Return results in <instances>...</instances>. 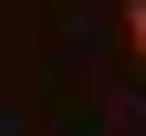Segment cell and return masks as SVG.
<instances>
[{
  "label": "cell",
  "mask_w": 146,
  "mask_h": 136,
  "mask_svg": "<svg viewBox=\"0 0 146 136\" xmlns=\"http://www.w3.org/2000/svg\"><path fill=\"white\" fill-rule=\"evenodd\" d=\"M125 52L146 63V0H125Z\"/></svg>",
  "instance_id": "obj_1"
}]
</instances>
